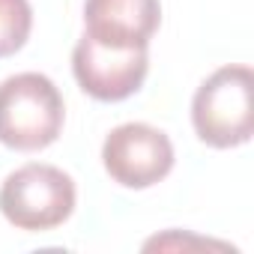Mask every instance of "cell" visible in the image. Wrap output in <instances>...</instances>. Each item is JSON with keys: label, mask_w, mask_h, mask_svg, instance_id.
Listing matches in <instances>:
<instances>
[{"label": "cell", "mask_w": 254, "mask_h": 254, "mask_svg": "<svg viewBox=\"0 0 254 254\" xmlns=\"http://www.w3.org/2000/svg\"><path fill=\"white\" fill-rule=\"evenodd\" d=\"M66 120L60 90L48 75L18 72L0 84V144L18 153L51 147Z\"/></svg>", "instance_id": "6da1fadb"}, {"label": "cell", "mask_w": 254, "mask_h": 254, "mask_svg": "<svg viewBox=\"0 0 254 254\" xmlns=\"http://www.w3.org/2000/svg\"><path fill=\"white\" fill-rule=\"evenodd\" d=\"M194 135L212 150L242 147L254 135V75L248 66L215 69L191 99Z\"/></svg>", "instance_id": "7a4b0ae2"}, {"label": "cell", "mask_w": 254, "mask_h": 254, "mask_svg": "<svg viewBox=\"0 0 254 254\" xmlns=\"http://www.w3.org/2000/svg\"><path fill=\"white\" fill-rule=\"evenodd\" d=\"M75 183L66 171L30 162L0 186V212L18 230H54L75 209Z\"/></svg>", "instance_id": "3957f363"}, {"label": "cell", "mask_w": 254, "mask_h": 254, "mask_svg": "<svg viewBox=\"0 0 254 254\" xmlns=\"http://www.w3.org/2000/svg\"><path fill=\"white\" fill-rule=\"evenodd\" d=\"M102 165L123 189H150L174 171V144L150 123H123L102 144Z\"/></svg>", "instance_id": "277c9868"}, {"label": "cell", "mask_w": 254, "mask_h": 254, "mask_svg": "<svg viewBox=\"0 0 254 254\" xmlns=\"http://www.w3.org/2000/svg\"><path fill=\"white\" fill-rule=\"evenodd\" d=\"M150 72L147 48L102 45L93 36H81L72 51V75L78 87L99 102H123L135 96Z\"/></svg>", "instance_id": "5b68a950"}, {"label": "cell", "mask_w": 254, "mask_h": 254, "mask_svg": "<svg viewBox=\"0 0 254 254\" xmlns=\"http://www.w3.org/2000/svg\"><path fill=\"white\" fill-rule=\"evenodd\" d=\"M159 24V0H87L84 3V33L102 45L147 48Z\"/></svg>", "instance_id": "8992f818"}, {"label": "cell", "mask_w": 254, "mask_h": 254, "mask_svg": "<svg viewBox=\"0 0 254 254\" xmlns=\"http://www.w3.org/2000/svg\"><path fill=\"white\" fill-rule=\"evenodd\" d=\"M33 30V9L27 0H0V60L21 51Z\"/></svg>", "instance_id": "52a82bcc"}]
</instances>
